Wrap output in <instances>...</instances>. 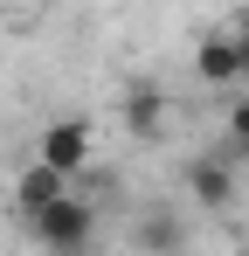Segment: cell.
I'll use <instances>...</instances> for the list:
<instances>
[{"instance_id":"1","label":"cell","mask_w":249,"mask_h":256,"mask_svg":"<svg viewBox=\"0 0 249 256\" xmlns=\"http://www.w3.org/2000/svg\"><path fill=\"white\" fill-rule=\"evenodd\" d=\"M28 228H35V242H48V250H62V256H76L97 242V208L83 201V194H56V201H42L35 214H28Z\"/></svg>"},{"instance_id":"9","label":"cell","mask_w":249,"mask_h":256,"mask_svg":"<svg viewBox=\"0 0 249 256\" xmlns=\"http://www.w3.org/2000/svg\"><path fill=\"white\" fill-rule=\"evenodd\" d=\"M228 35H236V56H242V76H249V14L236 21V28H228Z\"/></svg>"},{"instance_id":"8","label":"cell","mask_w":249,"mask_h":256,"mask_svg":"<svg viewBox=\"0 0 249 256\" xmlns=\"http://www.w3.org/2000/svg\"><path fill=\"white\" fill-rule=\"evenodd\" d=\"M228 146H242V152H249V90L228 104Z\"/></svg>"},{"instance_id":"2","label":"cell","mask_w":249,"mask_h":256,"mask_svg":"<svg viewBox=\"0 0 249 256\" xmlns=\"http://www.w3.org/2000/svg\"><path fill=\"white\" fill-rule=\"evenodd\" d=\"M90 152H97L90 118H56V125H42V138H35V160H42V166H56L62 180H76V173L90 166Z\"/></svg>"},{"instance_id":"5","label":"cell","mask_w":249,"mask_h":256,"mask_svg":"<svg viewBox=\"0 0 249 256\" xmlns=\"http://www.w3.org/2000/svg\"><path fill=\"white\" fill-rule=\"evenodd\" d=\"M187 201H201V208H228L236 201V166H228V152H208L187 166Z\"/></svg>"},{"instance_id":"3","label":"cell","mask_w":249,"mask_h":256,"mask_svg":"<svg viewBox=\"0 0 249 256\" xmlns=\"http://www.w3.org/2000/svg\"><path fill=\"white\" fill-rule=\"evenodd\" d=\"M194 76H201L208 90H242V56H236V35L228 28H208L201 42H194Z\"/></svg>"},{"instance_id":"7","label":"cell","mask_w":249,"mask_h":256,"mask_svg":"<svg viewBox=\"0 0 249 256\" xmlns=\"http://www.w3.org/2000/svg\"><path fill=\"white\" fill-rule=\"evenodd\" d=\"M187 242V222L180 214H146L138 222V250H180Z\"/></svg>"},{"instance_id":"6","label":"cell","mask_w":249,"mask_h":256,"mask_svg":"<svg viewBox=\"0 0 249 256\" xmlns=\"http://www.w3.org/2000/svg\"><path fill=\"white\" fill-rule=\"evenodd\" d=\"M62 187H70V180H62L56 166H42V160H28V166L14 173V208H21V222H28V214L42 208V201H56Z\"/></svg>"},{"instance_id":"4","label":"cell","mask_w":249,"mask_h":256,"mask_svg":"<svg viewBox=\"0 0 249 256\" xmlns=\"http://www.w3.org/2000/svg\"><path fill=\"white\" fill-rule=\"evenodd\" d=\"M124 132H132L138 146L166 138V132H173V97L152 90V84H132V90H124Z\"/></svg>"}]
</instances>
